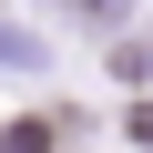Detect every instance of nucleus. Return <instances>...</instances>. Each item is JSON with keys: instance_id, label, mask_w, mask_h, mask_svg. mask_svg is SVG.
Instances as JSON below:
<instances>
[{"instance_id": "nucleus-1", "label": "nucleus", "mask_w": 153, "mask_h": 153, "mask_svg": "<svg viewBox=\"0 0 153 153\" xmlns=\"http://www.w3.org/2000/svg\"><path fill=\"white\" fill-rule=\"evenodd\" d=\"M71 133V112H41V123H10V133H0V153H51Z\"/></svg>"}]
</instances>
